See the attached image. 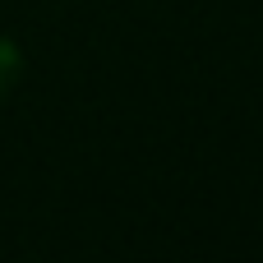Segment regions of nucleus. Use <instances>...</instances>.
Segmentation results:
<instances>
[{"label": "nucleus", "instance_id": "f257e3e1", "mask_svg": "<svg viewBox=\"0 0 263 263\" xmlns=\"http://www.w3.org/2000/svg\"><path fill=\"white\" fill-rule=\"evenodd\" d=\"M18 65H23V60H18V46H14L9 37H0V97L14 88V79H18Z\"/></svg>", "mask_w": 263, "mask_h": 263}]
</instances>
